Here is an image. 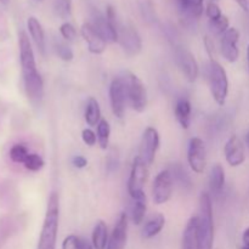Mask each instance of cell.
<instances>
[{"label": "cell", "mask_w": 249, "mask_h": 249, "mask_svg": "<svg viewBox=\"0 0 249 249\" xmlns=\"http://www.w3.org/2000/svg\"><path fill=\"white\" fill-rule=\"evenodd\" d=\"M18 48L24 90L28 99L32 102L38 104L44 96V83L40 73L36 70V57H34L31 40L23 31L19 32L18 34Z\"/></svg>", "instance_id": "obj_1"}, {"label": "cell", "mask_w": 249, "mask_h": 249, "mask_svg": "<svg viewBox=\"0 0 249 249\" xmlns=\"http://www.w3.org/2000/svg\"><path fill=\"white\" fill-rule=\"evenodd\" d=\"M58 219H60V198H58V194L53 192L49 197L48 208H46L36 249H56Z\"/></svg>", "instance_id": "obj_2"}, {"label": "cell", "mask_w": 249, "mask_h": 249, "mask_svg": "<svg viewBox=\"0 0 249 249\" xmlns=\"http://www.w3.org/2000/svg\"><path fill=\"white\" fill-rule=\"evenodd\" d=\"M199 249H213L214 243V219L212 199L207 192L199 196Z\"/></svg>", "instance_id": "obj_3"}, {"label": "cell", "mask_w": 249, "mask_h": 249, "mask_svg": "<svg viewBox=\"0 0 249 249\" xmlns=\"http://www.w3.org/2000/svg\"><path fill=\"white\" fill-rule=\"evenodd\" d=\"M207 79L213 99L219 106H224L229 94L228 73L225 68L213 58H211L207 65Z\"/></svg>", "instance_id": "obj_4"}, {"label": "cell", "mask_w": 249, "mask_h": 249, "mask_svg": "<svg viewBox=\"0 0 249 249\" xmlns=\"http://www.w3.org/2000/svg\"><path fill=\"white\" fill-rule=\"evenodd\" d=\"M126 89V96H128L130 106L136 112H143L147 105V96H146V89L140 78L131 72H125L122 77Z\"/></svg>", "instance_id": "obj_5"}, {"label": "cell", "mask_w": 249, "mask_h": 249, "mask_svg": "<svg viewBox=\"0 0 249 249\" xmlns=\"http://www.w3.org/2000/svg\"><path fill=\"white\" fill-rule=\"evenodd\" d=\"M148 165L141 160L140 156L134 158L131 165L130 177L128 180V192L133 199L145 198L146 195L143 191L146 181L148 179Z\"/></svg>", "instance_id": "obj_6"}, {"label": "cell", "mask_w": 249, "mask_h": 249, "mask_svg": "<svg viewBox=\"0 0 249 249\" xmlns=\"http://www.w3.org/2000/svg\"><path fill=\"white\" fill-rule=\"evenodd\" d=\"M173 178L168 169L162 170L157 174L152 186V199L156 204H164L172 197L173 194Z\"/></svg>", "instance_id": "obj_7"}, {"label": "cell", "mask_w": 249, "mask_h": 249, "mask_svg": "<svg viewBox=\"0 0 249 249\" xmlns=\"http://www.w3.org/2000/svg\"><path fill=\"white\" fill-rule=\"evenodd\" d=\"M128 96H126L125 84H124L122 77L114 78L109 85V102L111 108L117 118H123L125 113V104Z\"/></svg>", "instance_id": "obj_8"}, {"label": "cell", "mask_w": 249, "mask_h": 249, "mask_svg": "<svg viewBox=\"0 0 249 249\" xmlns=\"http://www.w3.org/2000/svg\"><path fill=\"white\" fill-rule=\"evenodd\" d=\"M158 147H160V134L157 129L148 126L143 131L140 143V157L147 165H151L155 162Z\"/></svg>", "instance_id": "obj_9"}, {"label": "cell", "mask_w": 249, "mask_h": 249, "mask_svg": "<svg viewBox=\"0 0 249 249\" xmlns=\"http://www.w3.org/2000/svg\"><path fill=\"white\" fill-rule=\"evenodd\" d=\"M187 160L196 174H202L206 170L207 151L204 142L199 138H192L187 150Z\"/></svg>", "instance_id": "obj_10"}, {"label": "cell", "mask_w": 249, "mask_h": 249, "mask_svg": "<svg viewBox=\"0 0 249 249\" xmlns=\"http://www.w3.org/2000/svg\"><path fill=\"white\" fill-rule=\"evenodd\" d=\"M118 41L128 56H136L141 51L142 41L136 29L131 26H118Z\"/></svg>", "instance_id": "obj_11"}, {"label": "cell", "mask_w": 249, "mask_h": 249, "mask_svg": "<svg viewBox=\"0 0 249 249\" xmlns=\"http://www.w3.org/2000/svg\"><path fill=\"white\" fill-rule=\"evenodd\" d=\"M238 40H240V32L231 27L221 36L220 51L223 57L228 62L233 63L240 57V49H238Z\"/></svg>", "instance_id": "obj_12"}, {"label": "cell", "mask_w": 249, "mask_h": 249, "mask_svg": "<svg viewBox=\"0 0 249 249\" xmlns=\"http://www.w3.org/2000/svg\"><path fill=\"white\" fill-rule=\"evenodd\" d=\"M90 23L92 24V27L96 29L97 33L102 36V39L106 43H117L118 41V31H117L118 24L111 23L107 19V17L100 14L97 10H92Z\"/></svg>", "instance_id": "obj_13"}, {"label": "cell", "mask_w": 249, "mask_h": 249, "mask_svg": "<svg viewBox=\"0 0 249 249\" xmlns=\"http://www.w3.org/2000/svg\"><path fill=\"white\" fill-rule=\"evenodd\" d=\"M175 56H177V62L179 65L180 70H181L182 74L185 75V78L190 83H194L197 79L199 73L198 63H197L195 56L184 48L177 49Z\"/></svg>", "instance_id": "obj_14"}, {"label": "cell", "mask_w": 249, "mask_h": 249, "mask_svg": "<svg viewBox=\"0 0 249 249\" xmlns=\"http://www.w3.org/2000/svg\"><path fill=\"white\" fill-rule=\"evenodd\" d=\"M224 153H225L226 162L231 167H240L246 160L245 145L237 135H232L226 141Z\"/></svg>", "instance_id": "obj_15"}, {"label": "cell", "mask_w": 249, "mask_h": 249, "mask_svg": "<svg viewBox=\"0 0 249 249\" xmlns=\"http://www.w3.org/2000/svg\"><path fill=\"white\" fill-rule=\"evenodd\" d=\"M128 240V215L122 213L108 237L106 249H124Z\"/></svg>", "instance_id": "obj_16"}, {"label": "cell", "mask_w": 249, "mask_h": 249, "mask_svg": "<svg viewBox=\"0 0 249 249\" xmlns=\"http://www.w3.org/2000/svg\"><path fill=\"white\" fill-rule=\"evenodd\" d=\"M80 32H82V36L84 38L85 43L88 44V50L90 53L94 55H100L106 50V41L97 33L90 22L83 24Z\"/></svg>", "instance_id": "obj_17"}, {"label": "cell", "mask_w": 249, "mask_h": 249, "mask_svg": "<svg viewBox=\"0 0 249 249\" xmlns=\"http://www.w3.org/2000/svg\"><path fill=\"white\" fill-rule=\"evenodd\" d=\"M181 249H199V225L197 215L191 216L185 226Z\"/></svg>", "instance_id": "obj_18"}, {"label": "cell", "mask_w": 249, "mask_h": 249, "mask_svg": "<svg viewBox=\"0 0 249 249\" xmlns=\"http://www.w3.org/2000/svg\"><path fill=\"white\" fill-rule=\"evenodd\" d=\"M27 27H28V32L29 34H31V38L33 39L34 44H36V49H38L39 53L44 56L46 50V43L43 26H41V23L36 18V17L32 16L27 19Z\"/></svg>", "instance_id": "obj_19"}, {"label": "cell", "mask_w": 249, "mask_h": 249, "mask_svg": "<svg viewBox=\"0 0 249 249\" xmlns=\"http://www.w3.org/2000/svg\"><path fill=\"white\" fill-rule=\"evenodd\" d=\"M225 185V170L221 164H214L209 174V189L212 194L219 195L221 194Z\"/></svg>", "instance_id": "obj_20"}, {"label": "cell", "mask_w": 249, "mask_h": 249, "mask_svg": "<svg viewBox=\"0 0 249 249\" xmlns=\"http://www.w3.org/2000/svg\"><path fill=\"white\" fill-rule=\"evenodd\" d=\"M165 225V218L163 214H157V215L152 216L146 221V224L142 228V237L146 240L156 237L160 231L163 230Z\"/></svg>", "instance_id": "obj_21"}, {"label": "cell", "mask_w": 249, "mask_h": 249, "mask_svg": "<svg viewBox=\"0 0 249 249\" xmlns=\"http://www.w3.org/2000/svg\"><path fill=\"white\" fill-rule=\"evenodd\" d=\"M91 243L94 249H106L108 243V230L105 221L99 220L92 230Z\"/></svg>", "instance_id": "obj_22"}, {"label": "cell", "mask_w": 249, "mask_h": 249, "mask_svg": "<svg viewBox=\"0 0 249 249\" xmlns=\"http://www.w3.org/2000/svg\"><path fill=\"white\" fill-rule=\"evenodd\" d=\"M17 231V221L12 216L5 215L0 218V248L12 237Z\"/></svg>", "instance_id": "obj_23"}, {"label": "cell", "mask_w": 249, "mask_h": 249, "mask_svg": "<svg viewBox=\"0 0 249 249\" xmlns=\"http://www.w3.org/2000/svg\"><path fill=\"white\" fill-rule=\"evenodd\" d=\"M175 117L182 129H189L191 123V104L186 99H181L177 102Z\"/></svg>", "instance_id": "obj_24"}, {"label": "cell", "mask_w": 249, "mask_h": 249, "mask_svg": "<svg viewBox=\"0 0 249 249\" xmlns=\"http://www.w3.org/2000/svg\"><path fill=\"white\" fill-rule=\"evenodd\" d=\"M85 122L90 126H97V124L101 121V108L95 97H90L87 102L85 107Z\"/></svg>", "instance_id": "obj_25"}, {"label": "cell", "mask_w": 249, "mask_h": 249, "mask_svg": "<svg viewBox=\"0 0 249 249\" xmlns=\"http://www.w3.org/2000/svg\"><path fill=\"white\" fill-rule=\"evenodd\" d=\"M172 174L173 181H177L180 186L184 190H191L192 189V181L190 175L187 174V172L185 170V168L182 167L180 163H174V164L170 167V169H168Z\"/></svg>", "instance_id": "obj_26"}, {"label": "cell", "mask_w": 249, "mask_h": 249, "mask_svg": "<svg viewBox=\"0 0 249 249\" xmlns=\"http://www.w3.org/2000/svg\"><path fill=\"white\" fill-rule=\"evenodd\" d=\"M96 135L100 147L102 150H106L109 145V136H111V126L106 119H101L100 123L97 124Z\"/></svg>", "instance_id": "obj_27"}, {"label": "cell", "mask_w": 249, "mask_h": 249, "mask_svg": "<svg viewBox=\"0 0 249 249\" xmlns=\"http://www.w3.org/2000/svg\"><path fill=\"white\" fill-rule=\"evenodd\" d=\"M133 201L134 203L133 207H131V221L135 225H140L143 221L146 209H147V206H146V197L140 199H133Z\"/></svg>", "instance_id": "obj_28"}, {"label": "cell", "mask_w": 249, "mask_h": 249, "mask_svg": "<svg viewBox=\"0 0 249 249\" xmlns=\"http://www.w3.org/2000/svg\"><path fill=\"white\" fill-rule=\"evenodd\" d=\"M29 151L27 148V146H24L23 143H15L9 151V157L10 160L14 163H18V164H23L24 160H27L29 155Z\"/></svg>", "instance_id": "obj_29"}, {"label": "cell", "mask_w": 249, "mask_h": 249, "mask_svg": "<svg viewBox=\"0 0 249 249\" xmlns=\"http://www.w3.org/2000/svg\"><path fill=\"white\" fill-rule=\"evenodd\" d=\"M181 7L194 18H199L204 11L203 0H184Z\"/></svg>", "instance_id": "obj_30"}, {"label": "cell", "mask_w": 249, "mask_h": 249, "mask_svg": "<svg viewBox=\"0 0 249 249\" xmlns=\"http://www.w3.org/2000/svg\"><path fill=\"white\" fill-rule=\"evenodd\" d=\"M53 49H55V53H57L58 57L62 61H65V62H70V61H72L73 57H74L72 49H71L67 44L63 43V41H53Z\"/></svg>", "instance_id": "obj_31"}, {"label": "cell", "mask_w": 249, "mask_h": 249, "mask_svg": "<svg viewBox=\"0 0 249 249\" xmlns=\"http://www.w3.org/2000/svg\"><path fill=\"white\" fill-rule=\"evenodd\" d=\"M53 10L61 18L66 19L72 14V0H55Z\"/></svg>", "instance_id": "obj_32"}, {"label": "cell", "mask_w": 249, "mask_h": 249, "mask_svg": "<svg viewBox=\"0 0 249 249\" xmlns=\"http://www.w3.org/2000/svg\"><path fill=\"white\" fill-rule=\"evenodd\" d=\"M229 18L223 15L221 17H219L218 19H214V21H209V28L216 36H223L226 31H228L230 27H229Z\"/></svg>", "instance_id": "obj_33"}, {"label": "cell", "mask_w": 249, "mask_h": 249, "mask_svg": "<svg viewBox=\"0 0 249 249\" xmlns=\"http://www.w3.org/2000/svg\"><path fill=\"white\" fill-rule=\"evenodd\" d=\"M44 164H45L44 160L36 153H29L28 157L23 163L24 168L31 170V172H39V170L43 169Z\"/></svg>", "instance_id": "obj_34"}, {"label": "cell", "mask_w": 249, "mask_h": 249, "mask_svg": "<svg viewBox=\"0 0 249 249\" xmlns=\"http://www.w3.org/2000/svg\"><path fill=\"white\" fill-rule=\"evenodd\" d=\"M60 33L62 38L67 41H74L77 38V31H75L74 26L70 22H65V23L61 24Z\"/></svg>", "instance_id": "obj_35"}, {"label": "cell", "mask_w": 249, "mask_h": 249, "mask_svg": "<svg viewBox=\"0 0 249 249\" xmlns=\"http://www.w3.org/2000/svg\"><path fill=\"white\" fill-rule=\"evenodd\" d=\"M118 165H119V156L117 153L116 150H111L109 151L108 156L106 158V167L107 170L109 173H113L114 170L118 169Z\"/></svg>", "instance_id": "obj_36"}, {"label": "cell", "mask_w": 249, "mask_h": 249, "mask_svg": "<svg viewBox=\"0 0 249 249\" xmlns=\"http://www.w3.org/2000/svg\"><path fill=\"white\" fill-rule=\"evenodd\" d=\"M206 15L208 16L209 21H214V19H218L219 17L223 16V12L218 5L214 4V2H209L206 7Z\"/></svg>", "instance_id": "obj_37"}, {"label": "cell", "mask_w": 249, "mask_h": 249, "mask_svg": "<svg viewBox=\"0 0 249 249\" xmlns=\"http://www.w3.org/2000/svg\"><path fill=\"white\" fill-rule=\"evenodd\" d=\"M82 139L83 141H84L85 145L92 147V146L96 143L97 135L91 130V129H84V130L82 131Z\"/></svg>", "instance_id": "obj_38"}, {"label": "cell", "mask_w": 249, "mask_h": 249, "mask_svg": "<svg viewBox=\"0 0 249 249\" xmlns=\"http://www.w3.org/2000/svg\"><path fill=\"white\" fill-rule=\"evenodd\" d=\"M78 240L79 237L75 235L67 236L62 242V249H78Z\"/></svg>", "instance_id": "obj_39"}, {"label": "cell", "mask_w": 249, "mask_h": 249, "mask_svg": "<svg viewBox=\"0 0 249 249\" xmlns=\"http://www.w3.org/2000/svg\"><path fill=\"white\" fill-rule=\"evenodd\" d=\"M72 164L74 165L75 168H78V169H83V168H85L88 165V160L87 158L83 157V156H75L72 160Z\"/></svg>", "instance_id": "obj_40"}, {"label": "cell", "mask_w": 249, "mask_h": 249, "mask_svg": "<svg viewBox=\"0 0 249 249\" xmlns=\"http://www.w3.org/2000/svg\"><path fill=\"white\" fill-rule=\"evenodd\" d=\"M204 44H206V48H207V51H208L209 56H211L212 58H213V53L215 51V49H214V43L213 40H212L209 36H206L204 38Z\"/></svg>", "instance_id": "obj_41"}, {"label": "cell", "mask_w": 249, "mask_h": 249, "mask_svg": "<svg viewBox=\"0 0 249 249\" xmlns=\"http://www.w3.org/2000/svg\"><path fill=\"white\" fill-rule=\"evenodd\" d=\"M78 249H94V246H92L91 242L85 240V238L79 237V240H78Z\"/></svg>", "instance_id": "obj_42"}, {"label": "cell", "mask_w": 249, "mask_h": 249, "mask_svg": "<svg viewBox=\"0 0 249 249\" xmlns=\"http://www.w3.org/2000/svg\"><path fill=\"white\" fill-rule=\"evenodd\" d=\"M238 4V6L243 10V11H249V0H235Z\"/></svg>", "instance_id": "obj_43"}, {"label": "cell", "mask_w": 249, "mask_h": 249, "mask_svg": "<svg viewBox=\"0 0 249 249\" xmlns=\"http://www.w3.org/2000/svg\"><path fill=\"white\" fill-rule=\"evenodd\" d=\"M242 241H243V245L247 246V247H249V228L246 229L245 232H243Z\"/></svg>", "instance_id": "obj_44"}, {"label": "cell", "mask_w": 249, "mask_h": 249, "mask_svg": "<svg viewBox=\"0 0 249 249\" xmlns=\"http://www.w3.org/2000/svg\"><path fill=\"white\" fill-rule=\"evenodd\" d=\"M247 61H248V72H249V45L247 48Z\"/></svg>", "instance_id": "obj_45"}, {"label": "cell", "mask_w": 249, "mask_h": 249, "mask_svg": "<svg viewBox=\"0 0 249 249\" xmlns=\"http://www.w3.org/2000/svg\"><path fill=\"white\" fill-rule=\"evenodd\" d=\"M9 1H10V0H0V2H1L2 5H7V4H9Z\"/></svg>", "instance_id": "obj_46"}, {"label": "cell", "mask_w": 249, "mask_h": 249, "mask_svg": "<svg viewBox=\"0 0 249 249\" xmlns=\"http://www.w3.org/2000/svg\"><path fill=\"white\" fill-rule=\"evenodd\" d=\"M247 145H248V147H249V131H248V134H247Z\"/></svg>", "instance_id": "obj_47"}, {"label": "cell", "mask_w": 249, "mask_h": 249, "mask_svg": "<svg viewBox=\"0 0 249 249\" xmlns=\"http://www.w3.org/2000/svg\"><path fill=\"white\" fill-rule=\"evenodd\" d=\"M241 249H249V247H247V246H243V247Z\"/></svg>", "instance_id": "obj_48"}, {"label": "cell", "mask_w": 249, "mask_h": 249, "mask_svg": "<svg viewBox=\"0 0 249 249\" xmlns=\"http://www.w3.org/2000/svg\"><path fill=\"white\" fill-rule=\"evenodd\" d=\"M179 2H180V5H181L182 2H184V0H179Z\"/></svg>", "instance_id": "obj_49"}]
</instances>
